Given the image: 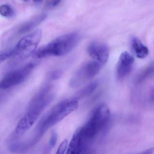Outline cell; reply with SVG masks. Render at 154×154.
I'll list each match as a JSON object with an SVG mask.
<instances>
[{"instance_id": "1", "label": "cell", "mask_w": 154, "mask_h": 154, "mask_svg": "<svg viewBox=\"0 0 154 154\" xmlns=\"http://www.w3.org/2000/svg\"><path fill=\"white\" fill-rule=\"evenodd\" d=\"M81 37L76 32L63 35L35 51L38 58L50 56H62L71 52L79 43Z\"/></svg>"}, {"instance_id": "2", "label": "cell", "mask_w": 154, "mask_h": 154, "mask_svg": "<svg viewBox=\"0 0 154 154\" xmlns=\"http://www.w3.org/2000/svg\"><path fill=\"white\" fill-rule=\"evenodd\" d=\"M78 105V101L73 100L64 101L55 106L39 122L37 128L35 139L38 141L49 128L75 110Z\"/></svg>"}, {"instance_id": "3", "label": "cell", "mask_w": 154, "mask_h": 154, "mask_svg": "<svg viewBox=\"0 0 154 154\" xmlns=\"http://www.w3.org/2000/svg\"><path fill=\"white\" fill-rule=\"evenodd\" d=\"M110 117L109 108L104 104L98 106L94 111L85 125L82 128L85 136L91 140L96 137L108 124Z\"/></svg>"}, {"instance_id": "4", "label": "cell", "mask_w": 154, "mask_h": 154, "mask_svg": "<svg viewBox=\"0 0 154 154\" xmlns=\"http://www.w3.org/2000/svg\"><path fill=\"white\" fill-rule=\"evenodd\" d=\"M42 35L41 29H38L22 38L15 47L13 56L20 61L33 54L41 41Z\"/></svg>"}, {"instance_id": "5", "label": "cell", "mask_w": 154, "mask_h": 154, "mask_svg": "<svg viewBox=\"0 0 154 154\" xmlns=\"http://www.w3.org/2000/svg\"><path fill=\"white\" fill-rule=\"evenodd\" d=\"M102 64L97 61H89L83 64L71 78L70 85L76 88L94 77L100 70Z\"/></svg>"}, {"instance_id": "6", "label": "cell", "mask_w": 154, "mask_h": 154, "mask_svg": "<svg viewBox=\"0 0 154 154\" xmlns=\"http://www.w3.org/2000/svg\"><path fill=\"white\" fill-rule=\"evenodd\" d=\"M35 66V63H29L19 69L10 72L0 82V89L7 90L23 82Z\"/></svg>"}, {"instance_id": "7", "label": "cell", "mask_w": 154, "mask_h": 154, "mask_svg": "<svg viewBox=\"0 0 154 154\" xmlns=\"http://www.w3.org/2000/svg\"><path fill=\"white\" fill-rule=\"evenodd\" d=\"M91 141L84 134L82 127L78 128L73 135L66 153L78 154L84 153L88 149Z\"/></svg>"}, {"instance_id": "8", "label": "cell", "mask_w": 154, "mask_h": 154, "mask_svg": "<svg viewBox=\"0 0 154 154\" xmlns=\"http://www.w3.org/2000/svg\"><path fill=\"white\" fill-rule=\"evenodd\" d=\"M89 55L95 61L104 64L107 63L109 58V51L107 45L101 41H93L87 47Z\"/></svg>"}, {"instance_id": "9", "label": "cell", "mask_w": 154, "mask_h": 154, "mask_svg": "<svg viewBox=\"0 0 154 154\" xmlns=\"http://www.w3.org/2000/svg\"><path fill=\"white\" fill-rule=\"evenodd\" d=\"M41 112L35 109H29L26 115L20 120L15 130V134L17 137L24 135L32 127Z\"/></svg>"}, {"instance_id": "10", "label": "cell", "mask_w": 154, "mask_h": 154, "mask_svg": "<svg viewBox=\"0 0 154 154\" xmlns=\"http://www.w3.org/2000/svg\"><path fill=\"white\" fill-rule=\"evenodd\" d=\"M134 58L128 52L122 53L117 66V75L119 79H123L128 76L133 67Z\"/></svg>"}, {"instance_id": "11", "label": "cell", "mask_w": 154, "mask_h": 154, "mask_svg": "<svg viewBox=\"0 0 154 154\" xmlns=\"http://www.w3.org/2000/svg\"><path fill=\"white\" fill-rule=\"evenodd\" d=\"M46 17L47 15L45 14L35 16L33 19L25 22L20 27L18 30L19 34H24L29 32L42 23Z\"/></svg>"}, {"instance_id": "12", "label": "cell", "mask_w": 154, "mask_h": 154, "mask_svg": "<svg viewBox=\"0 0 154 154\" xmlns=\"http://www.w3.org/2000/svg\"><path fill=\"white\" fill-rule=\"evenodd\" d=\"M131 41L132 51L137 58L143 59L147 56L149 54L148 49L140 40L136 37L133 36Z\"/></svg>"}, {"instance_id": "13", "label": "cell", "mask_w": 154, "mask_h": 154, "mask_svg": "<svg viewBox=\"0 0 154 154\" xmlns=\"http://www.w3.org/2000/svg\"><path fill=\"white\" fill-rule=\"evenodd\" d=\"M99 85L98 81L92 82L78 91L76 95V98L81 99L89 96L98 88Z\"/></svg>"}, {"instance_id": "14", "label": "cell", "mask_w": 154, "mask_h": 154, "mask_svg": "<svg viewBox=\"0 0 154 154\" xmlns=\"http://www.w3.org/2000/svg\"><path fill=\"white\" fill-rule=\"evenodd\" d=\"M154 72V65L153 64L149 65L143 69L139 74L138 75L136 79V82L137 83L142 82L143 81L148 78L151 75L153 74Z\"/></svg>"}, {"instance_id": "15", "label": "cell", "mask_w": 154, "mask_h": 154, "mask_svg": "<svg viewBox=\"0 0 154 154\" xmlns=\"http://www.w3.org/2000/svg\"><path fill=\"white\" fill-rule=\"evenodd\" d=\"M57 135L55 131H53L50 136L49 141L46 147L45 151L47 153H50L53 150L57 141Z\"/></svg>"}, {"instance_id": "16", "label": "cell", "mask_w": 154, "mask_h": 154, "mask_svg": "<svg viewBox=\"0 0 154 154\" xmlns=\"http://www.w3.org/2000/svg\"><path fill=\"white\" fill-rule=\"evenodd\" d=\"M15 53V48L0 51V64L13 56Z\"/></svg>"}, {"instance_id": "17", "label": "cell", "mask_w": 154, "mask_h": 154, "mask_svg": "<svg viewBox=\"0 0 154 154\" xmlns=\"http://www.w3.org/2000/svg\"><path fill=\"white\" fill-rule=\"evenodd\" d=\"M0 14L5 17H10L13 16L14 12L10 6L2 5L0 6Z\"/></svg>"}, {"instance_id": "18", "label": "cell", "mask_w": 154, "mask_h": 154, "mask_svg": "<svg viewBox=\"0 0 154 154\" xmlns=\"http://www.w3.org/2000/svg\"><path fill=\"white\" fill-rule=\"evenodd\" d=\"M63 72L60 70H56L53 71L49 74V78L52 80L59 79L63 75Z\"/></svg>"}, {"instance_id": "19", "label": "cell", "mask_w": 154, "mask_h": 154, "mask_svg": "<svg viewBox=\"0 0 154 154\" xmlns=\"http://www.w3.org/2000/svg\"><path fill=\"white\" fill-rule=\"evenodd\" d=\"M67 145H68V141L67 140H65L63 141L61 145L59 146L58 149H57V154H63L65 153L66 151L67 150Z\"/></svg>"}, {"instance_id": "20", "label": "cell", "mask_w": 154, "mask_h": 154, "mask_svg": "<svg viewBox=\"0 0 154 154\" xmlns=\"http://www.w3.org/2000/svg\"><path fill=\"white\" fill-rule=\"evenodd\" d=\"M62 0H48L47 5L49 8H54L61 2Z\"/></svg>"}, {"instance_id": "21", "label": "cell", "mask_w": 154, "mask_h": 154, "mask_svg": "<svg viewBox=\"0 0 154 154\" xmlns=\"http://www.w3.org/2000/svg\"><path fill=\"white\" fill-rule=\"evenodd\" d=\"M153 150H154V149L150 148L149 149H147V150H145V151L142 152V153H144V154H151V153H153Z\"/></svg>"}, {"instance_id": "22", "label": "cell", "mask_w": 154, "mask_h": 154, "mask_svg": "<svg viewBox=\"0 0 154 154\" xmlns=\"http://www.w3.org/2000/svg\"><path fill=\"white\" fill-rule=\"evenodd\" d=\"M33 1L35 3H40L43 1V0H33Z\"/></svg>"}, {"instance_id": "23", "label": "cell", "mask_w": 154, "mask_h": 154, "mask_svg": "<svg viewBox=\"0 0 154 154\" xmlns=\"http://www.w3.org/2000/svg\"><path fill=\"white\" fill-rule=\"evenodd\" d=\"M23 1L25 2H27L29 0H23Z\"/></svg>"}]
</instances>
